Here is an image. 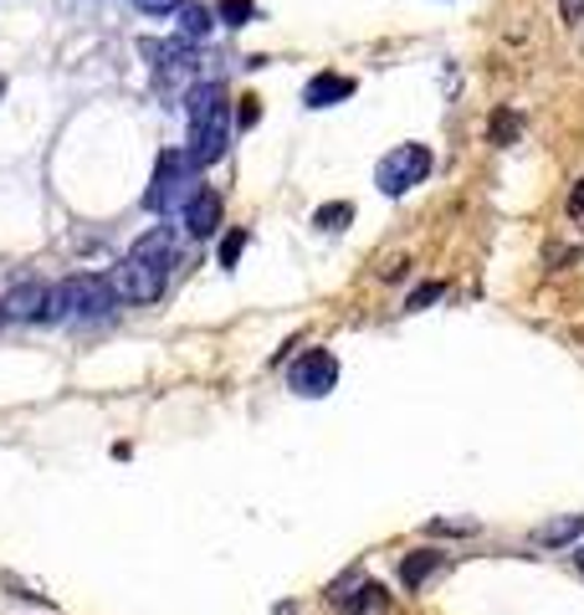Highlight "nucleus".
Wrapping results in <instances>:
<instances>
[{
  "label": "nucleus",
  "instance_id": "nucleus-17",
  "mask_svg": "<svg viewBox=\"0 0 584 615\" xmlns=\"http://www.w3.org/2000/svg\"><path fill=\"white\" fill-rule=\"evenodd\" d=\"M241 246H246V231H231L226 241H221V268H236V256Z\"/></svg>",
  "mask_w": 584,
  "mask_h": 615
},
{
  "label": "nucleus",
  "instance_id": "nucleus-3",
  "mask_svg": "<svg viewBox=\"0 0 584 615\" xmlns=\"http://www.w3.org/2000/svg\"><path fill=\"white\" fill-rule=\"evenodd\" d=\"M119 303L113 282L93 278V272H78V278H62L47 293V319H108Z\"/></svg>",
  "mask_w": 584,
  "mask_h": 615
},
{
  "label": "nucleus",
  "instance_id": "nucleus-5",
  "mask_svg": "<svg viewBox=\"0 0 584 615\" xmlns=\"http://www.w3.org/2000/svg\"><path fill=\"white\" fill-rule=\"evenodd\" d=\"M431 174V144H395L385 160L374 164V180L385 195H405L411 185H421Z\"/></svg>",
  "mask_w": 584,
  "mask_h": 615
},
{
  "label": "nucleus",
  "instance_id": "nucleus-8",
  "mask_svg": "<svg viewBox=\"0 0 584 615\" xmlns=\"http://www.w3.org/2000/svg\"><path fill=\"white\" fill-rule=\"evenodd\" d=\"M221 211H226V201H221V190L215 185H200L195 190V201L185 205V226H190V236H215V226H221Z\"/></svg>",
  "mask_w": 584,
  "mask_h": 615
},
{
  "label": "nucleus",
  "instance_id": "nucleus-16",
  "mask_svg": "<svg viewBox=\"0 0 584 615\" xmlns=\"http://www.w3.org/2000/svg\"><path fill=\"white\" fill-rule=\"evenodd\" d=\"M323 231H339V221H354V205L344 201H333V205H319V215H313Z\"/></svg>",
  "mask_w": 584,
  "mask_h": 615
},
{
  "label": "nucleus",
  "instance_id": "nucleus-18",
  "mask_svg": "<svg viewBox=\"0 0 584 615\" xmlns=\"http://www.w3.org/2000/svg\"><path fill=\"white\" fill-rule=\"evenodd\" d=\"M436 298H441V282H421V288L411 293V303H405V308H425V303H436Z\"/></svg>",
  "mask_w": 584,
  "mask_h": 615
},
{
  "label": "nucleus",
  "instance_id": "nucleus-9",
  "mask_svg": "<svg viewBox=\"0 0 584 615\" xmlns=\"http://www.w3.org/2000/svg\"><path fill=\"white\" fill-rule=\"evenodd\" d=\"M47 293H52V288L31 278V282H21V288H11V293H6L0 313H6V319H47Z\"/></svg>",
  "mask_w": 584,
  "mask_h": 615
},
{
  "label": "nucleus",
  "instance_id": "nucleus-12",
  "mask_svg": "<svg viewBox=\"0 0 584 615\" xmlns=\"http://www.w3.org/2000/svg\"><path fill=\"white\" fill-rule=\"evenodd\" d=\"M580 534H584V518H580V513H570V518L538 523V528H533V544H574Z\"/></svg>",
  "mask_w": 584,
  "mask_h": 615
},
{
  "label": "nucleus",
  "instance_id": "nucleus-2",
  "mask_svg": "<svg viewBox=\"0 0 584 615\" xmlns=\"http://www.w3.org/2000/svg\"><path fill=\"white\" fill-rule=\"evenodd\" d=\"M190 103V164L211 170L226 160V139H231V103H226V82H195L185 93Z\"/></svg>",
  "mask_w": 584,
  "mask_h": 615
},
{
  "label": "nucleus",
  "instance_id": "nucleus-6",
  "mask_svg": "<svg viewBox=\"0 0 584 615\" xmlns=\"http://www.w3.org/2000/svg\"><path fill=\"white\" fill-rule=\"evenodd\" d=\"M288 385L298 390V395H329L333 385H339V360H333L329 349H308V354H298V364L288 370Z\"/></svg>",
  "mask_w": 584,
  "mask_h": 615
},
{
  "label": "nucleus",
  "instance_id": "nucleus-13",
  "mask_svg": "<svg viewBox=\"0 0 584 615\" xmlns=\"http://www.w3.org/2000/svg\"><path fill=\"white\" fill-rule=\"evenodd\" d=\"M180 37H190V41H200V37H211V11H205V6H195V0H185V6H180Z\"/></svg>",
  "mask_w": 584,
  "mask_h": 615
},
{
  "label": "nucleus",
  "instance_id": "nucleus-4",
  "mask_svg": "<svg viewBox=\"0 0 584 615\" xmlns=\"http://www.w3.org/2000/svg\"><path fill=\"white\" fill-rule=\"evenodd\" d=\"M195 190H200V180H195L190 154H185V149H164L160 164H154V180H149V190H144V205L154 215L185 211V205L195 201Z\"/></svg>",
  "mask_w": 584,
  "mask_h": 615
},
{
  "label": "nucleus",
  "instance_id": "nucleus-15",
  "mask_svg": "<svg viewBox=\"0 0 584 615\" xmlns=\"http://www.w3.org/2000/svg\"><path fill=\"white\" fill-rule=\"evenodd\" d=\"M513 139H518V119L507 108H497L492 113V144H513Z\"/></svg>",
  "mask_w": 584,
  "mask_h": 615
},
{
  "label": "nucleus",
  "instance_id": "nucleus-21",
  "mask_svg": "<svg viewBox=\"0 0 584 615\" xmlns=\"http://www.w3.org/2000/svg\"><path fill=\"white\" fill-rule=\"evenodd\" d=\"M570 211H574V215H584V185H580V190H574V201H570Z\"/></svg>",
  "mask_w": 584,
  "mask_h": 615
},
{
  "label": "nucleus",
  "instance_id": "nucleus-22",
  "mask_svg": "<svg viewBox=\"0 0 584 615\" xmlns=\"http://www.w3.org/2000/svg\"><path fill=\"white\" fill-rule=\"evenodd\" d=\"M574 564H580V569H584V544H580V548H574Z\"/></svg>",
  "mask_w": 584,
  "mask_h": 615
},
{
  "label": "nucleus",
  "instance_id": "nucleus-14",
  "mask_svg": "<svg viewBox=\"0 0 584 615\" xmlns=\"http://www.w3.org/2000/svg\"><path fill=\"white\" fill-rule=\"evenodd\" d=\"M215 11H221V21H226V27H246V21L256 16V6H252V0H221Z\"/></svg>",
  "mask_w": 584,
  "mask_h": 615
},
{
  "label": "nucleus",
  "instance_id": "nucleus-20",
  "mask_svg": "<svg viewBox=\"0 0 584 615\" xmlns=\"http://www.w3.org/2000/svg\"><path fill=\"white\" fill-rule=\"evenodd\" d=\"M558 11H564V21H580V16H584V0H558Z\"/></svg>",
  "mask_w": 584,
  "mask_h": 615
},
{
  "label": "nucleus",
  "instance_id": "nucleus-11",
  "mask_svg": "<svg viewBox=\"0 0 584 615\" xmlns=\"http://www.w3.org/2000/svg\"><path fill=\"white\" fill-rule=\"evenodd\" d=\"M436 569H441V548H415V554H405V559H400V585L421 589L425 575H436Z\"/></svg>",
  "mask_w": 584,
  "mask_h": 615
},
{
  "label": "nucleus",
  "instance_id": "nucleus-10",
  "mask_svg": "<svg viewBox=\"0 0 584 615\" xmlns=\"http://www.w3.org/2000/svg\"><path fill=\"white\" fill-rule=\"evenodd\" d=\"M349 98H354V78H344V72H319L303 88L308 108H333V103H349Z\"/></svg>",
  "mask_w": 584,
  "mask_h": 615
},
{
  "label": "nucleus",
  "instance_id": "nucleus-19",
  "mask_svg": "<svg viewBox=\"0 0 584 615\" xmlns=\"http://www.w3.org/2000/svg\"><path fill=\"white\" fill-rule=\"evenodd\" d=\"M139 11H149V16H170V11H180L185 0H133Z\"/></svg>",
  "mask_w": 584,
  "mask_h": 615
},
{
  "label": "nucleus",
  "instance_id": "nucleus-7",
  "mask_svg": "<svg viewBox=\"0 0 584 615\" xmlns=\"http://www.w3.org/2000/svg\"><path fill=\"white\" fill-rule=\"evenodd\" d=\"M149 57H160L154 62V78H160L164 93H180V78H190L195 72V57L185 52V41H170V47H149Z\"/></svg>",
  "mask_w": 584,
  "mask_h": 615
},
{
  "label": "nucleus",
  "instance_id": "nucleus-1",
  "mask_svg": "<svg viewBox=\"0 0 584 615\" xmlns=\"http://www.w3.org/2000/svg\"><path fill=\"white\" fill-rule=\"evenodd\" d=\"M170 268H174V231L170 226H154L149 236L133 241V252L119 262L113 272V293L123 303H154L170 282Z\"/></svg>",
  "mask_w": 584,
  "mask_h": 615
}]
</instances>
